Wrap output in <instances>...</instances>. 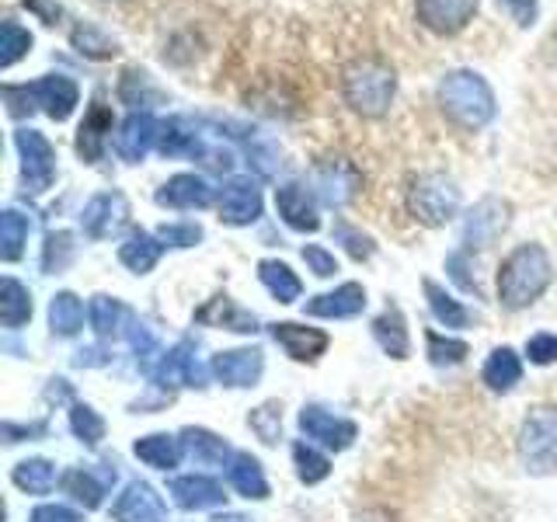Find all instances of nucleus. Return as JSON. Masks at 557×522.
<instances>
[{"label":"nucleus","instance_id":"f257e3e1","mask_svg":"<svg viewBox=\"0 0 557 522\" xmlns=\"http://www.w3.org/2000/svg\"><path fill=\"white\" fill-rule=\"evenodd\" d=\"M550 278H554L550 254L540 244H519L498 265V278H495L498 303L505 310H527L547 293Z\"/></svg>","mask_w":557,"mask_h":522},{"label":"nucleus","instance_id":"f03ea898","mask_svg":"<svg viewBox=\"0 0 557 522\" xmlns=\"http://www.w3.org/2000/svg\"><path fill=\"white\" fill-rule=\"evenodd\" d=\"M435 101H440L443 115L453 126H460L467 133L484 129L498 112L492 84H487L478 70H463V66L443 74L440 87H435Z\"/></svg>","mask_w":557,"mask_h":522},{"label":"nucleus","instance_id":"7ed1b4c3","mask_svg":"<svg viewBox=\"0 0 557 522\" xmlns=\"http://www.w3.org/2000/svg\"><path fill=\"white\" fill-rule=\"evenodd\" d=\"M397 95V74L387 60L362 57L342 70V98L362 119H380L391 112Z\"/></svg>","mask_w":557,"mask_h":522},{"label":"nucleus","instance_id":"20e7f679","mask_svg":"<svg viewBox=\"0 0 557 522\" xmlns=\"http://www.w3.org/2000/svg\"><path fill=\"white\" fill-rule=\"evenodd\" d=\"M405 206L418 223L435 231V226H446L453 216L460 213V188L453 178H446V174L425 171V174H418V178L408 182Z\"/></svg>","mask_w":557,"mask_h":522},{"label":"nucleus","instance_id":"39448f33","mask_svg":"<svg viewBox=\"0 0 557 522\" xmlns=\"http://www.w3.org/2000/svg\"><path fill=\"white\" fill-rule=\"evenodd\" d=\"M519 460L530 477H550L557 474V411L536 408L519 428Z\"/></svg>","mask_w":557,"mask_h":522},{"label":"nucleus","instance_id":"423d86ee","mask_svg":"<svg viewBox=\"0 0 557 522\" xmlns=\"http://www.w3.org/2000/svg\"><path fill=\"white\" fill-rule=\"evenodd\" d=\"M310 191L331 209H345L362 191V171L348 157H321L307 174Z\"/></svg>","mask_w":557,"mask_h":522},{"label":"nucleus","instance_id":"0eeeda50","mask_svg":"<svg viewBox=\"0 0 557 522\" xmlns=\"http://www.w3.org/2000/svg\"><path fill=\"white\" fill-rule=\"evenodd\" d=\"M14 150L22 157V182L32 196H42V191L57 178V150H52L49 139L39 129H14Z\"/></svg>","mask_w":557,"mask_h":522},{"label":"nucleus","instance_id":"6e6552de","mask_svg":"<svg viewBox=\"0 0 557 522\" xmlns=\"http://www.w3.org/2000/svg\"><path fill=\"white\" fill-rule=\"evenodd\" d=\"M512 223V206L498 196H484L474 209H467L463 226H460V244L467 251L492 248V244L509 231Z\"/></svg>","mask_w":557,"mask_h":522},{"label":"nucleus","instance_id":"1a4fd4ad","mask_svg":"<svg viewBox=\"0 0 557 522\" xmlns=\"http://www.w3.org/2000/svg\"><path fill=\"white\" fill-rule=\"evenodd\" d=\"M153 380V387H206V370L196 356V341L182 338L178 345H171L168 352L157 356V362L147 370Z\"/></svg>","mask_w":557,"mask_h":522},{"label":"nucleus","instance_id":"9d476101","mask_svg":"<svg viewBox=\"0 0 557 522\" xmlns=\"http://www.w3.org/2000/svg\"><path fill=\"white\" fill-rule=\"evenodd\" d=\"M296 425H300L304 439H310L313 446H324L331 452H345L359 435L356 422H348V418L327 411L321 405H304L300 418H296Z\"/></svg>","mask_w":557,"mask_h":522},{"label":"nucleus","instance_id":"9b49d317","mask_svg":"<svg viewBox=\"0 0 557 522\" xmlns=\"http://www.w3.org/2000/svg\"><path fill=\"white\" fill-rule=\"evenodd\" d=\"M275 213L296 234L321 231V209H318V196L310 191V185H300V182L278 185L275 188Z\"/></svg>","mask_w":557,"mask_h":522},{"label":"nucleus","instance_id":"f8f14e48","mask_svg":"<svg viewBox=\"0 0 557 522\" xmlns=\"http://www.w3.org/2000/svg\"><path fill=\"white\" fill-rule=\"evenodd\" d=\"M126 223H129V199L122 196V191H98V196L87 199L84 213H81V226L91 240L112 237Z\"/></svg>","mask_w":557,"mask_h":522},{"label":"nucleus","instance_id":"ddd939ff","mask_svg":"<svg viewBox=\"0 0 557 522\" xmlns=\"http://www.w3.org/2000/svg\"><path fill=\"white\" fill-rule=\"evenodd\" d=\"M478 8L481 0H414V17L432 35H457L474 22Z\"/></svg>","mask_w":557,"mask_h":522},{"label":"nucleus","instance_id":"4468645a","mask_svg":"<svg viewBox=\"0 0 557 522\" xmlns=\"http://www.w3.org/2000/svg\"><path fill=\"white\" fill-rule=\"evenodd\" d=\"M28 95L35 101V109H42L52 122H66L81 104V87L66 74H46L39 80H32Z\"/></svg>","mask_w":557,"mask_h":522},{"label":"nucleus","instance_id":"2eb2a0df","mask_svg":"<svg viewBox=\"0 0 557 522\" xmlns=\"http://www.w3.org/2000/svg\"><path fill=\"white\" fill-rule=\"evenodd\" d=\"M216 209H220V220L226 226H251L261 220L265 199H261V188L251 178H231L220 188Z\"/></svg>","mask_w":557,"mask_h":522},{"label":"nucleus","instance_id":"dca6fc26","mask_svg":"<svg viewBox=\"0 0 557 522\" xmlns=\"http://www.w3.org/2000/svg\"><path fill=\"white\" fill-rule=\"evenodd\" d=\"M157 206L164 209H182V213H191V209H209L216 202V191L213 185H209L202 174L196 171H182L174 174V178H168L161 188H157Z\"/></svg>","mask_w":557,"mask_h":522},{"label":"nucleus","instance_id":"f3484780","mask_svg":"<svg viewBox=\"0 0 557 522\" xmlns=\"http://www.w3.org/2000/svg\"><path fill=\"white\" fill-rule=\"evenodd\" d=\"M157 139H161V122L153 119V112H129L115 133V153L126 164H139V161H147V153L157 147Z\"/></svg>","mask_w":557,"mask_h":522},{"label":"nucleus","instance_id":"a211bd4d","mask_svg":"<svg viewBox=\"0 0 557 522\" xmlns=\"http://www.w3.org/2000/svg\"><path fill=\"white\" fill-rule=\"evenodd\" d=\"M265 373V352L261 348H231L213 356V376L231 390H248Z\"/></svg>","mask_w":557,"mask_h":522},{"label":"nucleus","instance_id":"6ab92c4d","mask_svg":"<svg viewBox=\"0 0 557 522\" xmlns=\"http://www.w3.org/2000/svg\"><path fill=\"white\" fill-rule=\"evenodd\" d=\"M115 522H168V505L147 481H129L112 501Z\"/></svg>","mask_w":557,"mask_h":522},{"label":"nucleus","instance_id":"aec40b11","mask_svg":"<svg viewBox=\"0 0 557 522\" xmlns=\"http://www.w3.org/2000/svg\"><path fill=\"white\" fill-rule=\"evenodd\" d=\"M272 331V341L283 348V352L293 359V362H318L324 352H327V331L321 327H307V324H296V321H278V324H269Z\"/></svg>","mask_w":557,"mask_h":522},{"label":"nucleus","instance_id":"412c9836","mask_svg":"<svg viewBox=\"0 0 557 522\" xmlns=\"http://www.w3.org/2000/svg\"><path fill=\"white\" fill-rule=\"evenodd\" d=\"M168 492L174 498L182 512H209V509H220L226 501L223 495V484L209 474H182V477H171Z\"/></svg>","mask_w":557,"mask_h":522},{"label":"nucleus","instance_id":"4be33fe9","mask_svg":"<svg viewBox=\"0 0 557 522\" xmlns=\"http://www.w3.org/2000/svg\"><path fill=\"white\" fill-rule=\"evenodd\" d=\"M310 318H324V321H348L359 318L366 310V289L359 283H342L331 293H318L313 300H307L304 307Z\"/></svg>","mask_w":557,"mask_h":522},{"label":"nucleus","instance_id":"5701e85b","mask_svg":"<svg viewBox=\"0 0 557 522\" xmlns=\"http://www.w3.org/2000/svg\"><path fill=\"white\" fill-rule=\"evenodd\" d=\"M196 321L206 327H220V331H234V335H258V318L251 310H244L231 296H213L206 307L196 310Z\"/></svg>","mask_w":557,"mask_h":522},{"label":"nucleus","instance_id":"b1692460","mask_svg":"<svg viewBox=\"0 0 557 522\" xmlns=\"http://www.w3.org/2000/svg\"><path fill=\"white\" fill-rule=\"evenodd\" d=\"M115 481V470H104V474H98V470L91 467H70L66 474L60 477L63 492L70 495V501H77L81 509H101L104 495H109V484Z\"/></svg>","mask_w":557,"mask_h":522},{"label":"nucleus","instance_id":"393cba45","mask_svg":"<svg viewBox=\"0 0 557 522\" xmlns=\"http://www.w3.org/2000/svg\"><path fill=\"white\" fill-rule=\"evenodd\" d=\"M109 133H112V112L104 109V101L95 98L91 109H87L81 129H77V153L84 164H98L109 147Z\"/></svg>","mask_w":557,"mask_h":522},{"label":"nucleus","instance_id":"a878e982","mask_svg":"<svg viewBox=\"0 0 557 522\" xmlns=\"http://www.w3.org/2000/svg\"><path fill=\"white\" fill-rule=\"evenodd\" d=\"M87 318H91V327L101 341L109 338H126V331L133 324V313L126 310V303L115 300V296H91V303H87Z\"/></svg>","mask_w":557,"mask_h":522},{"label":"nucleus","instance_id":"bb28decb","mask_svg":"<svg viewBox=\"0 0 557 522\" xmlns=\"http://www.w3.org/2000/svg\"><path fill=\"white\" fill-rule=\"evenodd\" d=\"M182 446H185V457L196 460L199 467H226L234 460V449L226 446L223 435L209 428H196V425L182 428Z\"/></svg>","mask_w":557,"mask_h":522},{"label":"nucleus","instance_id":"cd10ccee","mask_svg":"<svg viewBox=\"0 0 557 522\" xmlns=\"http://www.w3.org/2000/svg\"><path fill=\"white\" fill-rule=\"evenodd\" d=\"M370 327H373L376 345L391 359L400 362L411 356V335H408V321H405V313H400V307H383V313H376Z\"/></svg>","mask_w":557,"mask_h":522},{"label":"nucleus","instance_id":"c85d7f7f","mask_svg":"<svg viewBox=\"0 0 557 522\" xmlns=\"http://www.w3.org/2000/svg\"><path fill=\"white\" fill-rule=\"evenodd\" d=\"M226 481L231 487L248 501H265L269 498V477L265 467H261L251 452H234V460L226 463Z\"/></svg>","mask_w":557,"mask_h":522},{"label":"nucleus","instance_id":"c756f323","mask_svg":"<svg viewBox=\"0 0 557 522\" xmlns=\"http://www.w3.org/2000/svg\"><path fill=\"white\" fill-rule=\"evenodd\" d=\"M481 380L492 394H512L522 383V359L516 348H509V345L495 348V352L484 359Z\"/></svg>","mask_w":557,"mask_h":522},{"label":"nucleus","instance_id":"7c9ffc66","mask_svg":"<svg viewBox=\"0 0 557 522\" xmlns=\"http://www.w3.org/2000/svg\"><path fill=\"white\" fill-rule=\"evenodd\" d=\"M133 457L139 463H147L153 470H174L185 460V446H182V435H168V432H153L144 435V439L133 443Z\"/></svg>","mask_w":557,"mask_h":522},{"label":"nucleus","instance_id":"2f4dec72","mask_svg":"<svg viewBox=\"0 0 557 522\" xmlns=\"http://www.w3.org/2000/svg\"><path fill=\"white\" fill-rule=\"evenodd\" d=\"M164 254V244L150 231H133L126 240L119 244V261L126 265L133 275H147L157 269V261Z\"/></svg>","mask_w":557,"mask_h":522},{"label":"nucleus","instance_id":"473e14b6","mask_svg":"<svg viewBox=\"0 0 557 522\" xmlns=\"http://www.w3.org/2000/svg\"><path fill=\"white\" fill-rule=\"evenodd\" d=\"M11 481H14L17 492L42 498V495L52 492V487H57L60 470H57V463L46 460V457H28V460H22V463H14V467H11Z\"/></svg>","mask_w":557,"mask_h":522},{"label":"nucleus","instance_id":"72a5a7b5","mask_svg":"<svg viewBox=\"0 0 557 522\" xmlns=\"http://www.w3.org/2000/svg\"><path fill=\"white\" fill-rule=\"evenodd\" d=\"M258 278H261V286L272 293V300H278V303H296L304 296L300 275H296L286 261H278V258H261L258 261Z\"/></svg>","mask_w":557,"mask_h":522},{"label":"nucleus","instance_id":"f704fd0d","mask_svg":"<svg viewBox=\"0 0 557 522\" xmlns=\"http://www.w3.org/2000/svg\"><path fill=\"white\" fill-rule=\"evenodd\" d=\"M81 327H84L81 296L70 293V289H60L49 300V331H52V338H74V335H81Z\"/></svg>","mask_w":557,"mask_h":522},{"label":"nucleus","instance_id":"c9c22d12","mask_svg":"<svg viewBox=\"0 0 557 522\" xmlns=\"http://www.w3.org/2000/svg\"><path fill=\"white\" fill-rule=\"evenodd\" d=\"M0 321L8 331H22L32 321V293L14 275H8L4 286H0Z\"/></svg>","mask_w":557,"mask_h":522},{"label":"nucleus","instance_id":"e433bc0d","mask_svg":"<svg viewBox=\"0 0 557 522\" xmlns=\"http://www.w3.org/2000/svg\"><path fill=\"white\" fill-rule=\"evenodd\" d=\"M422 289H425L432 318L443 327H467L470 324V310L457 300V296H449L440 283H435V278H422Z\"/></svg>","mask_w":557,"mask_h":522},{"label":"nucleus","instance_id":"4c0bfd02","mask_svg":"<svg viewBox=\"0 0 557 522\" xmlns=\"http://www.w3.org/2000/svg\"><path fill=\"white\" fill-rule=\"evenodd\" d=\"M70 46H74L84 60H112L119 57V42L112 35H104L98 25L91 22H81L74 32H70Z\"/></svg>","mask_w":557,"mask_h":522},{"label":"nucleus","instance_id":"58836bf2","mask_svg":"<svg viewBox=\"0 0 557 522\" xmlns=\"http://www.w3.org/2000/svg\"><path fill=\"white\" fill-rule=\"evenodd\" d=\"M153 98H157V87H153L147 70H139V66L122 70V77H119V101L122 104H129L133 112H150Z\"/></svg>","mask_w":557,"mask_h":522},{"label":"nucleus","instance_id":"ea45409f","mask_svg":"<svg viewBox=\"0 0 557 522\" xmlns=\"http://www.w3.org/2000/svg\"><path fill=\"white\" fill-rule=\"evenodd\" d=\"M28 231L32 223L25 213H17V209H4L0 213V258L4 261H17L28 244Z\"/></svg>","mask_w":557,"mask_h":522},{"label":"nucleus","instance_id":"a19ab883","mask_svg":"<svg viewBox=\"0 0 557 522\" xmlns=\"http://www.w3.org/2000/svg\"><path fill=\"white\" fill-rule=\"evenodd\" d=\"M293 467H296V477L304 484H321L331 474V460L310 439L293 443Z\"/></svg>","mask_w":557,"mask_h":522},{"label":"nucleus","instance_id":"79ce46f5","mask_svg":"<svg viewBox=\"0 0 557 522\" xmlns=\"http://www.w3.org/2000/svg\"><path fill=\"white\" fill-rule=\"evenodd\" d=\"M70 432H74L77 443L98 446L104 439V418L91 405H84V400H74V405H70Z\"/></svg>","mask_w":557,"mask_h":522},{"label":"nucleus","instance_id":"37998d69","mask_svg":"<svg viewBox=\"0 0 557 522\" xmlns=\"http://www.w3.org/2000/svg\"><path fill=\"white\" fill-rule=\"evenodd\" d=\"M425 356H429L432 365H440V370H449V365L467 362L470 345L460 341V338H446V335H440V331H429V335H425Z\"/></svg>","mask_w":557,"mask_h":522},{"label":"nucleus","instance_id":"c03bdc74","mask_svg":"<svg viewBox=\"0 0 557 522\" xmlns=\"http://www.w3.org/2000/svg\"><path fill=\"white\" fill-rule=\"evenodd\" d=\"M32 32L22 28L14 22V17H4V25H0V66L11 70L22 57H28V49H32Z\"/></svg>","mask_w":557,"mask_h":522},{"label":"nucleus","instance_id":"a18cd8bd","mask_svg":"<svg viewBox=\"0 0 557 522\" xmlns=\"http://www.w3.org/2000/svg\"><path fill=\"white\" fill-rule=\"evenodd\" d=\"M77 254V244H74V234L70 231H52L42 244V272L46 275H57L63 272L70 261Z\"/></svg>","mask_w":557,"mask_h":522},{"label":"nucleus","instance_id":"49530a36","mask_svg":"<svg viewBox=\"0 0 557 522\" xmlns=\"http://www.w3.org/2000/svg\"><path fill=\"white\" fill-rule=\"evenodd\" d=\"M248 425L261 443L275 446L283 439V405H278V400H265V405L248 414Z\"/></svg>","mask_w":557,"mask_h":522},{"label":"nucleus","instance_id":"de8ad7c7","mask_svg":"<svg viewBox=\"0 0 557 522\" xmlns=\"http://www.w3.org/2000/svg\"><path fill=\"white\" fill-rule=\"evenodd\" d=\"M248 164H251V171L255 174H261V178H272V174L278 171V147L272 144L269 136H255V139H248Z\"/></svg>","mask_w":557,"mask_h":522},{"label":"nucleus","instance_id":"09e8293b","mask_svg":"<svg viewBox=\"0 0 557 522\" xmlns=\"http://www.w3.org/2000/svg\"><path fill=\"white\" fill-rule=\"evenodd\" d=\"M446 272H449L453 283L460 286V293H467V296H481L478 275H470V272H474V265H470V251H467V248L453 251V254L446 258Z\"/></svg>","mask_w":557,"mask_h":522},{"label":"nucleus","instance_id":"8fccbe9b","mask_svg":"<svg viewBox=\"0 0 557 522\" xmlns=\"http://www.w3.org/2000/svg\"><path fill=\"white\" fill-rule=\"evenodd\" d=\"M157 237H161L164 248H178V251H185V248H196V244H199L206 234H202V226H199V223H164L161 231H157Z\"/></svg>","mask_w":557,"mask_h":522},{"label":"nucleus","instance_id":"3c124183","mask_svg":"<svg viewBox=\"0 0 557 522\" xmlns=\"http://www.w3.org/2000/svg\"><path fill=\"white\" fill-rule=\"evenodd\" d=\"M335 237L345 244V251L352 254L356 261H370V258H373V251H376L373 237L359 234L356 226H348V223H335Z\"/></svg>","mask_w":557,"mask_h":522},{"label":"nucleus","instance_id":"603ef678","mask_svg":"<svg viewBox=\"0 0 557 522\" xmlns=\"http://www.w3.org/2000/svg\"><path fill=\"white\" fill-rule=\"evenodd\" d=\"M304 261H307V269L318 275V278H331L338 272V258L331 254L324 244H307L304 248Z\"/></svg>","mask_w":557,"mask_h":522},{"label":"nucleus","instance_id":"864d4df0","mask_svg":"<svg viewBox=\"0 0 557 522\" xmlns=\"http://www.w3.org/2000/svg\"><path fill=\"white\" fill-rule=\"evenodd\" d=\"M527 359L533 365H554L557 362V335H547V331H540L527 341Z\"/></svg>","mask_w":557,"mask_h":522},{"label":"nucleus","instance_id":"5fc2aeb1","mask_svg":"<svg viewBox=\"0 0 557 522\" xmlns=\"http://www.w3.org/2000/svg\"><path fill=\"white\" fill-rule=\"evenodd\" d=\"M4 101H8V115L11 119H25L35 112V101L28 95V84H8L4 87Z\"/></svg>","mask_w":557,"mask_h":522},{"label":"nucleus","instance_id":"6e6d98bb","mask_svg":"<svg viewBox=\"0 0 557 522\" xmlns=\"http://www.w3.org/2000/svg\"><path fill=\"white\" fill-rule=\"evenodd\" d=\"M498 4L509 11V17L519 28H530L540 14V0H498Z\"/></svg>","mask_w":557,"mask_h":522},{"label":"nucleus","instance_id":"4d7b16f0","mask_svg":"<svg viewBox=\"0 0 557 522\" xmlns=\"http://www.w3.org/2000/svg\"><path fill=\"white\" fill-rule=\"evenodd\" d=\"M28 522H81V515L74 509H66V505H39Z\"/></svg>","mask_w":557,"mask_h":522},{"label":"nucleus","instance_id":"13d9d810","mask_svg":"<svg viewBox=\"0 0 557 522\" xmlns=\"http://www.w3.org/2000/svg\"><path fill=\"white\" fill-rule=\"evenodd\" d=\"M22 4H25L28 11L39 14L46 25H57V22H60V14H63V8L57 4V0H22Z\"/></svg>","mask_w":557,"mask_h":522},{"label":"nucleus","instance_id":"bf43d9fd","mask_svg":"<svg viewBox=\"0 0 557 522\" xmlns=\"http://www.w3.org/2000/svg\"><path fill=\"white\" fill-rule=\"evenodd\" d=\"M46 432V422H35V425H14V422H8L4 425V439L14 446V443H22V435L25 439H32V435H42Z\"/></svg>","mask_w":557,"mask_h":522},{"label":"nucleus","instance_id":"052dcab7","mask_svg":"<svg viewBox=\"0 0 557 522\" xmlns=\"http://www.w3.org/2000/svg\"><path fill=\"white\" fill-rule=\"evenodd\" d=\"M104 362H109V356H104L101 348H81L74 356V365H104Z\"/></svg>","mask_w":557,"mask_h":522},{"label":"nucleus","instance_id":"680f3d73","mask_svg":"<svg viewBox=\"0 0 557 522\" xmlns=\"http://www.w3.org/2000/svg\"><path fill=\"white\" fill-rule=\"evenodd\" d=\"M213 522H251L248 515H220V519H213Z\"/></svg>","mask_w":557,"mask_h":522},{"label":"nucleus","instance_id":"e2e57ef3","mask_svg":"<svg viewBox=\"0 0 557 522\" xmlns=\"http://www.w3.org/2000/svg\"><path fill=\"white\" fill-rule=\"evenodd\" d=\"M550 46H554V60H557V35H554V42H550Z\"/></svg>","mask_w":557,"mask_h":522}]
</instances>
